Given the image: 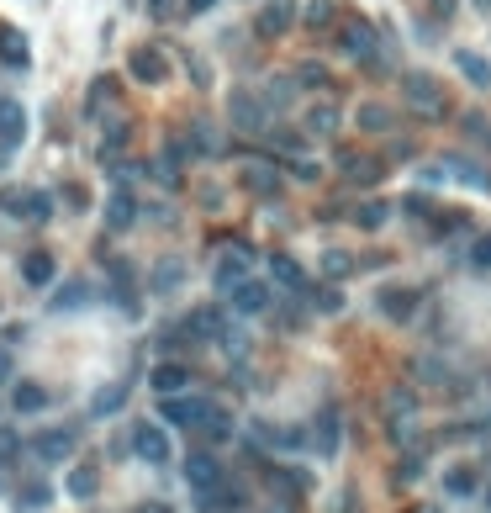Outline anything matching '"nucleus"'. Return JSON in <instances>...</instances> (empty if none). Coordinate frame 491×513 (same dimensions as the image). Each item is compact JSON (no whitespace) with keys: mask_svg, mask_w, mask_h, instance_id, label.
Returning <instances> with one entry per match:
<instances>
[{"mask_svg":"<svg viewBox=\"0 0 491 513\" xmlns=\"http://www.w3.org/2000/svg\"><path fill=\"white\" fill-rule=\"evenodd\" d=\"M0 212L16 217V223H48L53 196H43V191H0Z\"/></svg>","mask_w":491,"mask_h":513,"instance_id":"1","label":"nucleus"},{"mask_svg":"<svg viewBox=\"0 0 491 513\" xmlns=\"http://www.w3.org/2000/svg\"><path fill=\"white\" fill-rule=\"evenodd\" d=\"M206 408H212V402H206V397H185V392H169V397L159 402V418H164L169 429H201Z\"/></svg>","mask_w":491,"mask_h":513,"instance_id":"2","label":"nucleus"},{"mask_svg":"<svg viewBox=\"0 0 491 513\" xmlns=\"http://www.w3.org/2000/svg\"><path fill=\"white\" fill-rule=\"evenodd\" d=\"M407 101L418 106L423 117H449V96H444V85L433 80V75H407Z\"/></svg>","mask_w":491,"mask_h":513,"instance_id":"3","label":"nucleus"},{"mask_svg":"<svg viewBox=\"0 0 491 513\" xmlns=\"http://www.w3.org/2000/svg\"><path fill=\"white\" fill-rule=\"evenodd\" d=\"M338 175H344L349 186H375V180L386 175V164L365 149H338Z\"/></svg>","mask_w":491,"mask_h":513,"instance_id":"4","label":"nucleus"},{"mask_svg":"<svg viewBox=\"0 0 491 513\" xmlns=\"http://www.w3.org/2000/svg\"><path fill=\"white\" fill-rule=\"evenodd\" d=\"M132 455L138 461H148V466H169V434L159 429V424H132Z\"/></svg>","mask_w":491,"mask_h":513,"instance_id":"5","label":"nucleus"},{"mask_svg":"<svg viewBox=\"0 0 491 513\" xmlns=\"http://www.w3.org/2000/svg\"><path fill=\"white\" fill-rule=\"evenodd\" d=\"M338 48H344L349 59H370V48H375V27L365 22V16H338Z\"/></svg>","mask_w":491,"mask_h":513,"instance_id":"6","label":"nucleus"},{"mask_svg":"<svg viewBox=\"0 0 491 513\" xmlns=\"http://www.w3.org/2000/svg\"><path fill=\"white\" fill-rule=\"evenodd\" d=\"M127 75L138 80V85H164L169 80V59L159 48H132L127 53Z\"/></svg>","mask_w":491,"mask_h":513,"instance_id":"7","label":"nucleus"},{"mask_svg":"<svg viewBox=\"0 0 491 513\" xmlns=\"http://www.w3.org/2000/svg\"><path fill=\"white\" fill-rule=\"evenodd\" d=\"M418 291L412 286H381V297H375V307H381V318H391V323H407L412 313H418Z\"/></svg>","mask_w":491,"mask_h":513,"instance_id":"8","label":"nucleus"},{"mask_svg":"<svg viewBox=\"0 0 491 513\" xmlns=\"http://www.w3.org/2000/svg\"><path fill=\"white\" fill-rule=\"evenodd\" d=\"M291 22H296V6H291V0H264V6L254 11V32H259V38H280Z\"/></svg>","mask_w":491,"mask_h":513,"instance_id":"9","label":"nucleus"},{"mask_svg":"<svg viewBox=\"0 0 491 513\" xmlns=\"http://www.w3.org/2000/svg\"><path fill=\"white\" fill-rule=\"evenodd\" d=\"M233 313L243 318H254V313H270V281H254V276H243L233 286Z\"/></svg>","mask_w":491,"mask_h":513,"instance_id":"10","label":"nucleus"},{"mask_svg":"<svg viewBox=\"0 0 491 513\" xmlns=\"http://www.w3.org/2000/svg\"><path fill=\"white\" fill-rule=\"evenodd\" d=\"M32 450H37V461H69V455H74V434L69 429H43V434H37L32 439Z\"/></svg>","mask_w":491,"mask_h":513,"instance_id":"11","label":"nucleus"},{"mask_svg":"<svg viewBox=\"0 0 491 513\" xmlns=\"http://www.w3.org/2000/svg\"><path fill=\"white\" fill-rule=\"evenodd\" d=\"M185 482H191L196 492H206V487H217L222 482V461H217V455H191V461H185Z\"/></svg>","mask_w":491,"mask_h":513,"instance_id":"12","label":"nucleus"},{"mask_svg":"<svg viewBox=\"0 0 491 513\" xmlns=\"http://www.w3.org/2000/svg\"><path fill=\"white\" fill-rule=\"evenodd\" d=\"M53 276H59V265H53L48 249H32L27 260H22V281L27 286H53Z\"/></svg>","mask_w":491,"mask_h":513,"instance_id":"13","label":"nucleus"},{"mask_svg":"<svg viewBox=\"0 0 491 513\" xmlns=\"http://www.w3.org/2000/svg\"><path fill=\"white\" fill-rule=\"evenodd\" d=\"M185 387H191V371H185V365H175V360L154 365V392H159V397H169V392H185Z\"/></svg>","mask_w":491,"mask_h":513,"instance_id":"14","label":"nucleus"},{"mask_svg":"<svg viewBox=\"0 0 491 513\" xmlns=\"http://www.w3.org/2000/svg\"><path fill=\"white\" fill-rule=\"evenodd\" d=\"M0 138H6V143H22V138H27V112H22L11 96L0 101Z\"/></svg>","mask_w":491,"mask_h":513,"instance_id":"15","label":"nucleus"},{"mask_svg":"<svg viewBox=\"0 0 491 513\" xmlns=\"http://www.w3.org/2000/svg\"><path fill=\"white\" fill-rule=\"evenodd\" d=\"M455 64H460V75L476 85V90H491V64L481 59V53H470V48H460L455 53Z\"/></svg>","mask_w":491,"mask_h":513,"instance_id":"16","label":"nucleus"},{"mask_svg":"<svg viewBox=\"0 0 491 513\" xmlns=\"http://www.w3.org/2000/svg\"><path fill=\"white\" fill-rule=\"evenodd\" d=\"M243 498H238V487H228V482H217V487H206L201 492V508L206 513H233Z\"/></svg>","mask_w":491,"mask_h":513,"instance_id":"17","label":"nucleus"},{"mask_svg":"<svg viewBox=\"0 0 491 513\" xmlns=\"http://www.w3.org/2000/svg\"><path fill=\"white\" fill-rule=\"evenodd\" d=\"M11 408H16V413H43V408H48V392L37 387V381H22V387L11 392Z\"/></svg>","mask_w":491,"mask_h":513,"instance_id":"18","label":"nucleus"},{"mask_svg":"<svg viewBox=\"0 0 491 513\" xmlns=\"http://www.w3.org/2000/svg\"><path fill=\"white\" fill-rule=\"evenodd\" d=\"M132 212H138V201H132L127 191H117V196L106 201V228H117V233L132 228Z\"/></svg>","mask_w":491,"mask_h":513,"instance_id":"19","label":"nucleus"},{"mask_svg":"<svg viewBox=\"0 0 491 513\" xmlns=\"http://www.w3.org/2000/svg\"><path fill=\"white\" fill-rule=\"evenodd\" d=\"M338 127H344V112H338L333 101H323V106L307 112V133H338Z\"/></svg>","mask_w":491,"mask_h":513,"instance_id":"20","label":"nucleus"},{"mask_svg":"<svg viewBox=\"0 0 491 513\" xmlns=\"http://www.w3.org/2000/svg\"><path fill=\"white\" fill-rule=\"evenodd\" d=\"M476 487H481L476 466H455V471L444 476V492H449V498H470V492H476Z\"/></svg>","mask_w":491,"mask_h":513,"instance_id":"21","label":"nucleus"},{"mask_svg":"<svg viewBox=\"0 0 491 513\" xmlns=\"http://www.w3.org/2000/svg\"><path fill=\"white\" fill-rule=\"evenodd\" d=\"M48 498H53L48 482H27L22 492H16V508H22V513H37V508H48Z\"/></svg>","mask_w":491,"mask_h":513,"instance_id":"22","label":"nucleus"},{"mask_svg":"<svg viewBox=\"0 0 491 513\" xmlns=\"http://www.w3.org/2000/svg\"><path fill=\"white\" fill-rule=\"evenodd\" d=\"M243 276H249V270H243V260H238V254H222V260H217V286H238Z\"/></svg>","mask_w":491,"mask_h":513,"instance_id":"23","label":"nucleus"},{"mask_svg":"<svg viewBox=\"0 0 491 513\" xmlns=\"http://www.w3.org/2000/svg\"><path fill=\"white\" fill-rule=\"evenodd\" d=\"M270 270H275V281H286V286H307V276H301V265L291 260V254H275Z\"/></svg>","mask_w":491,"mask_h":513,"instance_id":"24","label":"nucleus"},{"mask_svg":"<svg viewBox=\"0 0 491 513\" xmlns=\"http://www.w3.org/2000/svg\"><path fill=\"white\" fill-rule=\"evenodd\" d=\"M0 43H6V64H16V69L27 64V43H22V32H16V27L0 32Z\"/></svg>","mask_w":491,"mask_h":513,"instance_id":"25","label":"nucleus"},{"mask_svg":"<svg viewBox=\"0 0 491 513\" xmlns=\"http://www.w3.org/2000/svg\"><path fill=\"white\" fill-rule=\"evenodd\" d=\"M296 85H312V90H328V69L323 64H296Z\"/></svg>","mask_w":491,"mask_h":513,"instance_id":"26","label":"nucleus"},{"mask_svg":"<svg viewBox=\"0 0 491 513\" xmlns=\"http://www.w3.org/2000/svg\"><path fill=\"white\" fill-rule=\"evenodd\" d=\"M360 127H365V133H386L391 112H386V106H360Z\"/></svg>","mask_w":491,"mask_h":513,"instance_id":"27","label":"nucleus"},{"mask_svg":"<svg viewBox=\"0 0 491 513\" xmlns=\"http://www.w3.org/2000/svg\"><path fill=\"white\" fill-rule=\"evenodd\" d=\"M386 212H391L386 201H365V207L354 212V223H360V228H381V223H386Z\"/></svg>","mask_w":491,"mask_h":513,"instance_id":"28","label":"nucleus"},{"mask_svg":"<svg viewBox=\"0 0 491 513\" xmlns=\"http://www.w3.org/2000/svg\"><path fill=\"white\" fill-rule=\"evenodd\" d=\"M96 487H101V476H96V471H90V466L69 476V492H74V498H90V492H96Z\"/></svg>","mask_w":491,"mask_h":513,"instance_id":"29","label":"nucleus"},{"mask_svg":"<svg viewBox=\"0 0 491 513\" xmlns=\"http://www.w3.org/2000/svg\"><path fill=\"white\" fill-rule=\"evenodd\" d=\"M233 117H238L243 127H249V122L259 127V122H264V106H259V101H249V96H238V101H233Z\"/></svg>","mask_w":491,"mask_h":513,"instance_id":"30","label":"nucleus"},{"mask_svg":"<svg viewBox=\"0 0 491 513\" xmlns=\"http://www.w3.org/2000/svg\"><path fill=\"white\" fill-rule=\"evenodd\" d=\"M317 429H323V434H317V450H333V445H338V413L328 408V413H323V424H317Z\"/></svg>","mask_w":491,"mask_h":513,"instance_id":"31","label":"nucleus"},{"mask_svg":"<svg viewBox=\"0 0 491 513\" xmlns=\"http://www.w3.org/2000/svg\"><path fill=\"white\" fill-rule=\"evenodd\" d=\"M470 265L491 270V233H476V244H470Z\"/></svg>","mask_w":491,"mask_h":513,"instance_id":"32","label":"nucleus"},{"mask_svg":"<svg viewBox=\"0 0 491 513\" xmlns=\"http://www.w3.org/2000/svg\"><path fill=\"white\" fill-rule=\"evenodd\" d=\"M80 297H85V281H69V286L59 291V302H53V313H69V307H80Z\"/></svg>","mask_w":491,"mask_h":513,"instance_id":"33","label":"nucleus"},{"mask_svg":"<svg viewBox=\"0 0 491 513\" xmlns=\"http://www.w3.org/2000/svg\"><path fill=\"white\" fill-rule=\"evenodd\" d=\"M249 191H259V196H280V180H270V170H249Z\"/></svg>","mask_w":491,"mask_h":513,"instance_id":"34","label":"nucleus"},{"mask_svg":"<svg viewBox=\"0 0 491 513\" xmlns=\"http://www.w3.org/2000/svg\"><path fill=\"white\" fill-rule=\"evenodd\" d=\"M122 402H127V387L117 381V387H106V392L96 397V413H111V408H122Z\"/></svg>","mask_w":491,"mask_h":513,"instance_id":"35","label":"nucleus"},{"mask_svg":"<svg viewBox=\"0 0 491 513\" xmlns=\"http://www.w3.org/2000/svg\"><path fill=\"white\" fill-rule=\"evenodd\" d=\"M317 307H323V313H338V307H344V291L323 286V291H317Z\"/></svg>","mask_w":491,"mask_h":513,"instance_id":"36","label":"nucleus"},{"mask_svg":"<svg viewBox=\"0 0 491 513\" xmlns=\"http://www.w3.org/2000/svg\"><path fill=\"white\" fill-rule=\"evenodd\" d=\"M323 270H328V276H344V270H349V254H323Z\"/></svg>","mask_w":491,"mask_h":513,"instance_id":"37","label":"nucleus"},{"mask_svg":"<svg viewBox=\"0 0 491 513\" xmlns=\"http://www.w3.org/2000/svg\"><path fill=\"white\" fill-rule=\"evenodd\" d=\"M16 450H22V439H16L11 429H0V455H16Z\"/></svg>","mask_w":491,"mask_h":513,"instance_id":"38","label":"nucleus"},{"mask_svg":"<svg viewBox=\"0 0 491 513\" xmlns=\"http://www.w3.org/2000/svg\"><path fill=\"white\" fill-rule=\"evenodd\" d=\"M449 11H455V0H433V16H439V22H444Z\"/></svg>","mask_w":491,"mask_h":513,"instance_id":"39","label":"nucleus"},{"mask_svg":"<svg viewBox=\"0 0 491 513\" xmlns=\"http://www.w3.org/2000/svg\"><path fill=\"white\" fill-rule=\"evenodd\" d=\"M138 513H175V508H169V503H143Z\"/></svg>","mask_w":491,"mask_h":513,"instance_id":"40","label":"nucleus"},{"mask_svg":"<svg viewBox=\"0 0 491 513\" xmlns=\"http://www.w3.org/2000/svg\"><path fill=\"white\" fill-rule=\"evenodd\" d=\"M185 6H191V11H212L217 0H185Z\"/></svg>","mask_w":491,"mask_h":513,"instance_id":"41","label":"nucleus"},{"mask_svg":"<svg viewBox=\"0 0 491 513\" xmlns=\"http://www.w3.org/2000/svg\"><path fill=\"white\" fill-rule=\"evenodd\" d=\"M6 376H11V355H6V350H0V381H6Z\"/></svg>","mask_w":491,"mask_h":513,"instance_id":"42","label":"nucleus"},{"mask_svg":"<svg viewBox=\"0 0 491 513\" xmlns=\"http://www.w3.org/2000/svg\"><path fill=\"white\" fill-rule=\"evenodd\" d=\"M423 513H439V508H423Z\"/></svg>","mask_w":491,"mask_h":513,"instance_id":"43","label":"nucleus"}]
</instances>
